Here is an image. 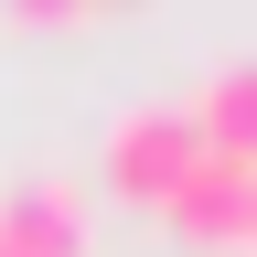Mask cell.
Listing matches in <instances>:
<instances>
[{
  "instance_id": "obj_1",
  "label": "cell",
  "mask_w": 257,
  "mask_h": 257,
  "mask_svg": "<svg viewBox=\"0 0 257 257\" xmlns=\"http://www.w3.org/2000/svg\"><path fill=\"white\" fill-rule=\"evenodd\" d=\"M107 182L128 193V204H172L182 193V172L204 161V128H193V107L182 96H150V107H118L107 118Z\"/></svg>"
},
{
  "instance_id": "obj_2",
  "label": "cell",
  "mask_w": 257,
  "mask_h": 257,
  "mask_svg": "<svg viewBox=\"0 0 257 257\" xmlns=\"http://www.w3.org/2000/svg\"><path fill=\"white\" fill-rule=\"evenodd\" d=\"M0 257H86V193L54 172L0 182Z\"/></svg>"
},
{
  "instance_id": "obj_3",
  "label": "cell",
  "mask_w": 257,
  "mask_h": 257,
  "mask_svg": "<svg viewBox=\"0 0 257 257\" xmlns=\"http://www.w3.org/2000/svg\"><path fill=\"white\" fill-rule=\"evenodd\" d=\"M246 161H193V172H182V193H172V204H161V225H172V236L193 246V257H225V246H246Z\"/></svg>"
},
{
  "instance_id": "obj_4",
  "label": "cell",
  "mask_w": 257,
  "mask_h": 257,
  "mask_svg": "<svg viewBox=\"0 0 257 257\" xmlns=\"http://www.w3.org/2000/svg\"><path fill=\"white\" fill-rule=\"evenodd\" d=\"M182 107H193V128H204L214 161H246V172H257V54H225Z\"/></svg>"
},
{
  "instance_id": "obj_5",
  "label": "cell",
  "mask_w": 257,
  "mask_h": 257,
  "mask_svg": "<svg viewBox=\"0 0 257 257\" xmlns=\"http://www.w3.org/2000/svg\"><path fill=\"white\" fill-rule=\"evenodd\" d=\"M246 246H257V182H246Z\"/></svg>"
}]
</instances>
